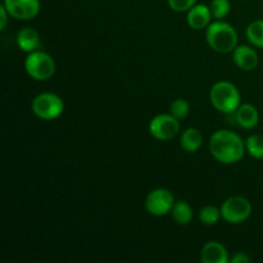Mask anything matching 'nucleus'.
Listing matches in <instances>:
<instances>
[{
	"label": "nucleus",
	"mask_w": 263,
	"mask_h": 263,
	"mask_svg": "<svg viewBox=\"0 0 263 263\" xmlns=\"http://www.w3.org/2000/svg\"><path fill=\"white\" fill-rule=\"evenodd\" d=\"M210 8L216 20H222L229 14L231 5L229 0H212Z\"/></svg>",
	"instance_id": "20"
},
{
	"label": "nucleus",
	"mask_w": 263,
	"mask_h": 263,
	"mask_svg": "<svg viewBox=\"0 0 263 263\" xmlns=\"http://www.w3.org/2000/svg\"><path fill=\"white\" fill-rule=\"evenodd\" d=\"M25 69L31 79L36 81H46L55 73V62L45 51L35 50L26 57Z\"/></svg>",
	"instance_id": "4"
},
{
	"label": "nucleus",
	"mask_w": 263,
	"mask_h": 263,
	"mask_svg": "<svg viewBox=\"0 0 263 263\" xmlns=\"http://www.w3.org/2000/svg\"><path fill=\"white\" fill-rule=\"evenodd\" d=\"M171 213L174 220L179 225H187L193 220L192 207L189 205V203L184 202V200H177V202H175Z\"/></svg>",
	"instance_id": "16"
},
{
	"label": "nucleus",
	"mask_w": 263,
	"mask_h": 263,
	"mask_svg": "<svg viewBox=\"0 0 263 263\" xmlns=\"http://www.w3.org/2000/svg\"><path fill=\"white\" fill-rule=\"evenodd\" d=\"M175 204V198L170 190L159 187L152 190L145 199V208L151 215L161 217L172 211Z\"/></svg>",
	"instance_id": "8"
},
{
	"label": "nucleus",
	"mask_w": 263,
	"mask_h": 263,
	"mask_svg": "<svg viewBox=\"0 0 263 263\" xmlns=\"http://www.w3.org/2000/svg\"><path fill=\"white\" fill-rule=\"evenodd\" d=\"M170 112H171V115L175 116L176 118L182 120V118H185L189 115L190 105L185 99H176L171 103Z\"/></svg>",
	"instance_id": "21"
},
{
	"label": "nucleus",
	"mask_w": 263,
	"mask_h": 263,
	"mask_svg": "<svg viewBox=\"0 0 263 263\" xmlns=\"http://www.w3.org/2000/svg\"><path fill=\"white\" fill-rule=\"evenodd\" d=\"M211 8L204 4H195L190 10H187V23L194 30H203L211 25L212 18Z\"/></svg>",
	"instance_id": "11"
},
{
	"label": "nucleus",
	"mask_w": 263,
	"mask_h": 263,
	"mask_svg": "<svg viewBox=\"0 0 263 263\" xmlns=\"http://www.w3.org/2000/svg\"><path fill=\"white\" fill-rule=\"evenodd\" d=\"M205 39L211 48L218 53H230L238 46L235 28L222 21H216L207 27Z\"/></svg>",
	"instance_id": "2"
},
{
	"label": "nucleus",
	"mask_w": 263,
	"mask_h": 263,
	"mask_svg": "<svg viewBox=\"0 0 263 263\" xmlns=\"http://www.w3.org/2000/svg\"><path fill=\"white\" fill-rule=\"evenodd\" d=\"M179 118L172 115H158L149 123V133L154 139L167 141L179 134Z\"/></svg>",
	"instance_id": "7"
},
{
	"label": "nucleus",
	"mask_w": 263,
	"mask_h": 263,
	"mask_svg": "<svg viewBox=\"0 0 263 263\" xmlns=\"http://www.w3.org/2000/svg\"><path fill=\"white\" fill-rule=\"evenodd\" d=\"M233 58L236 66L243 71H253L258 66V55L253 48L247 45L236 46L233 51Z\"/></svg>",
	"instance_id": "10"
},
{
	"label": "nucleus",
	"mask_w": 263,
	"mask_h": 263,
	"mask_svg": "<svg viewBox=\"0 0 263 263\" xmlns=\"http://www.w3.org/2000/svg\"><path fill=\"white\" fill-rule=\"evenodd\" d=\"M210 151L216 161L233 164L240 161L246 154V141L233 131L218 130L211 136Z\"/></svg>",
	"instance_id": "1"
},
{
	"label": "nucleus",
	"mask_w": 263,
	"mask_h": 263,
	"mask_svg": "<svg viewBox=\"0 0 263 263\" xmlns=\"http://www.w3.org/2000/svg\"><path fill=\"white\" fill-rule=\"evenodd\" d=\"M248 262H251V258H249L246 253H243V252H239V253H236L235 256L230 258V263H248Z\"/></svg>",
	"instance_id": "24"
},
{
	"label": "nucleus",
	"mask_w": 263,
	"mask_h": 263,
	"mask_svg": "<svg viewBox=\"0 0 263 263\" xmlns=\"http://www.w3.org/2000/svg\"><path fill=\"white\" fill-rule=\"evenodd\" d=\"M3 4L15 20H32L40 12V0H4Z\"/></svg>",
	"instance_id": "9"
},
{
	"label": "nucleus",
	"mask_w": 263,
	"mask_h": 263,
	"mask_svg": "<svg viewBox=\"0 0 263 263\" xmlns=\"http://www.w3.org/2000/svg\"><path fill=\"white\" fill-rule=\"evenodd\" d=\"M180 144H181V148L185 152H187V153H195V152L199 151L203 144L202 133L198 128L194 127L186 128L182 133Z\"/></svg>",
	"instance_id": "15"
},
{
	"label": "nucleus",
	"mask_w": 263,
	"mask_h": 263,
	"mask_svg": "<svg viewBox=\"0 0 263 263\" xmlns=\"http://www.w3.org/2000/svg\"><path fill=\"white\" fill-rule=\"evenodd\" d=\"M235 121L240 127L247 130L256 127L259 121L258 110L252 104L239 105L238 109L235 110Z\"/></svg>",
	"instance_id": "13"
},
{
	"label": "nucleus",
	"mask_w": 263,
	"mask_h": 263,
	"mask_svg": "<svg viewBox=\"0 0 263 263\" xmlns=\"http://www.w3.org/2000/svg\"><path fill=\"white\" fill-rule=\"evenodd\" d=\"M247 37L252 45L257 48H263V21L258 20L252 22L247 27Z\"/></svg>",
	"instance_id": "17"
},
{
	"label": "nucleus",
	"mask_w": 263,
	"mask_h": 263,
	"mask_svg": "<svg viewBox=\"0 0 263 263\" xmlns=\"http://www.w3.org/2000/svg\"><path fill=\"white\" fill-rule=\"evenodd\" d=\"M221 216L229 223H241L252 215V204L244 197H230L221 205Z\"/></svg>",
	"instance_id": "6"
},
{
	"label": "nucleus",
	"mask_w": 263,
	"mask_h": 263,
	"mask_svg": "<svg viewBox=\"0 0 263 263\" xmlns=\"http://www.w3.org/2000/svg\"><path fill=\"white\" fill-rule=\"evenodd\" d=\"M197 4V0H168V5L175 12H187Z\"/></svg>",
	"instance_id": "22"
},
{
	"label": "nucleus",
	"mask_w": 263,
	"mask_h": 263,
	"mask_svg": "<svg viewBox=\"0 0 263 263\" xmlns=\"http://www.w3.org/2000/svg\"><path fill=\"white\" fill-rule=\"evenodd\" d=\"M18 48L26 53L35 51L40 46V36L37 31L31 27H25L17 33Z\"/></svg>",
	"instance_id": "14"
},
{
	"label": "nucleus",
	"mask_w": 263,
	"mask_h": 263,
	"mask_svg": "<svg viewBox=\"0 0 263 263\" xmlns=\"http://www.w3.org/2000/svg\"><path fill=\"white\" fill-rule=\"evenodd\" d=\"M8 13L7 8L4 7V4L0 5V30H4L7 27V22H8Z\"/></svg>",
	"instance_id": "23"
},
{
	"label": "nucleus",
	"mask_w": 263,
	"mask_h": 263,
	"mask_svg": "<svg viewBox=\"0 0 263 263\" xmlns=\"http://www.w3.org/2000/svg\"><path fill=\"white\" fill-rule=\"evenodd\" d=\"M33 115L44 121L55 120L63 113L64 103L61 98L53 92H43L35 97L31 104Z\"/></svg>",
	"instance_id": "5"
},
{
	"label": "nucleus",
	"mask_w": 263,
	"mask_h": 263,
	"mask_svg": "<svg viewBox=\"0 0 263 263\" xmlns=\"http://www.w3.org/2000/svg\"><path fill=\"white\" fill-rule=\"evenodd\" d=\"M210 99L216 109L225 115H233L240 105V92L231 82L220 81L211 89Z\"/></svg>",
	"instance_id": "3"
},
{
	"label": "nucleus",
	"mask_w": 263,
	"mask_h": 263,
	"mask_svg": "<svg viewBox=\"0 0 263 263\" xmlns=\"http://www.w3.org/2000/svg\"><path fill=\"white\" fill-rule=\"evenodd\" d=\"M200 259L203 263H229V253L225 247L218 241H210L200 252Z\"/></svg>",
	"instance_id": "12"
},
{
	"label": "nucleus",
	"mask_w": 263,
	"mask_h": 263,
	"mask_svg": "<svg viewBox=\"0 0 263 263\" xmlns=\"http://www.w3.org/2000/svg\"><path fill=\"white\" fill-rule=\"evenodd\" d=\"M246 148L249 156L256 159H263V136L251 135L246 140Z\"/></svg>",
	"instance_id": "18"
},
{
	"label": "nucleus",
	"mask_w": 263,
	"mask_h": 263,
	"mask_svg": "<svg viewBox=\"0 0 263 263\" xmlns=\"http://www.w3.org/2000/svg\"><path fill=\"white\" fill-rule=\"evenodd\" d=\"M221 217V210L215 205H205L199 211V220L203 225H215Z\"/></svg>",
	"instance_id": "19"
}]
</instances>
